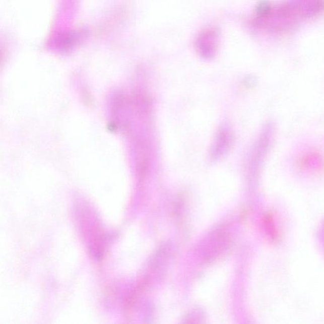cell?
<instances>
[{"label": "cell", "instance_id": "1", "mask_svg": "<svg viewBox=\"0 0 324 324\" xmlns=\"http://www.w3.org/2000/svg\"><path fill=\"white\" fill-rule=\"evenodd\" d=\"M233 135L229 130H222L217 136L213 146L212 156L218 158L230 149L233 143Z\"/></svg>", "mask_w": 324, "mask_h": 324}, {"label": "cell", "instance_id": "2", "mask_svg": "<svg viewBox=\"0 0 324 324\" xmlns=\"http://www.w3.org/2000/svg\"><path fill=\"white\" fill-rule=\"evenodd\" d=\"M270 9H271V7H270L269 4H267V2H262V4L259 5L258 12L260 14L263 16V15L268 13Z\"/></svg>", "mask_w": 324, "mask_h": 324}]
</instances>
